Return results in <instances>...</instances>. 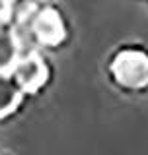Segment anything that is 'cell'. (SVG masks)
I'll list each match as a JSON object with an SVG mask.
<instances>
[{"label": "cell", "instance_id": "obj_2", "mask_svg": "<svg viewBox=\"0 0 148 155\" xmlns=\"http://www.w3.org/2000/svg\"><path fill=\"white\" fill-rule=\"evenodd\" d=\"M10 74L14 76V80L18 81L22 91L35 89L45 80V64H43V60L39 56L31 54V56H26L22 60H18L12 66Z\"/></svg>", "mask_w": 148, "mask_h": 155}, {"label": "cell", "instance_id": "obj_6", "mask_svg": "<svg viewBox=\"0 0 148 155\" xmlns=\"http://www.w3.org/2000/svg\"><path fill=\"white\" fill-rule=\"evenodd\" d=\"M140 2H144V4H148V0H140Z\"/></svg>", "mask_w": 148, "mask_h": 155}, {"label": "cell", "instance_id": "obj_3", "mask_svg": "<svg viewBox=\"0 0 148 155\" xmlns=\"http://www.w3.org/2000/svg\"><path fill=\"white\" fill-rule=\"evenodd\" d=\"M33 33L41 43L45 45H55L65 35V27H62L61 18L57 16L53 10H45L41 12L33 23Z\"/></svg>", "mask_w": 148, "mask_h": 155}, {"label": "cell", "instance_id": "obj_5", "mask_svg": "<svg viewBox=\"0 0 148 155\" xmlns=\"http://www.w3.org/2000/svg\"><path fill=\"white\" fill-rule=\"evenodd\" d=\"M16 54H18L16 39L8 31L0 29V72L12 70V66L16 64Z\"/></svg>", "mask_w": 148, "mask_h": 155}, {"label": "cell", "instance_id": "obj_1", "mask_svg": "<svg viewBox=\"0 0 148 155\" xmlns=\"http://www.w3.org/2000/svg\"><path fill=\"white\" fill-rule=\"evenodd\" d=\"M107 72L111 81L123 91L139 93L148 89V51L136 45L119 48L111 56Z\"/></svg>", "mask_w": 148, "mask_h": 155}, {"label": "cell", "instance_id": "obj_4", "mask_svg": "<svg viewBox=\"0 0 148 155\" xmlns=\"http://www.w3.org/2000/svg\"><path fill=\"white\" fill-rule=\"evenodd\" d=\"M22 87L14 80L10 72H0V116L8 114L14 107L18 105Z\"/></svg>", "mask_w": 148, "mask_h": 155}]
</instances>
